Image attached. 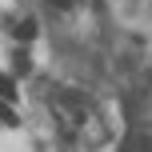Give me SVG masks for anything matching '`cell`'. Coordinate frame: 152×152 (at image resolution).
<instances>
[{
  "instance_id": "obj_1",
  "label": "cell",
  "mask_w": 152,
  "mask_h": 152,
  "mask_svg": "<svg viewBox=\"0 0 152 152\" xmlns=\"http://www.w3.org/2000/svg\"><path fill=\"white\" fill-rule=\"evenodd\" d=\"M52 112H56V120H60V128H64V132H72L76 124L84 120V104H80L76 96H68V92L52 100Z\"/></svg>"
},
{
  "instance_id": "obj_2",
  "label": "cell",
  "mask_w": 152,
  "mask_h": 152,
  "mask_svg": "<svg viewBox=\"0 0 152 152\" xmlns=\"http://www.w3.org/2000/svg\"><path fill=\"white\" fill-rule=\"evenodd\" d=\"M0 100H16V80L8 72H0Z\"/></svg>"
},
{
  "instance_id": "obj_3",
  "label": "cell",
  "mask_w": 152,
  "mask_h": 152,
  "mask_svg": "<svg viewBox=\"0 0 152 152\" xmlns=\"http://www.w3.org/2000/svg\"><path fill=\"white\" fill-rule=\"evenodd\" d=\"M12 72H16V76H28V72H32L28 52H16V56H12Z\"/></svg>"
},
{
  "instance_id": "obj_4",
  "label": "cell",
  "mask_w": 152,
  "mask_h": 152,
  "mask_svg": "<svg viewBox=\"0 0 152 152\" xmlns=\"http://www.w3.org/2000/svg\"><path fill=\"white\" fill-rule=\"evenodd\" d=\"M16 36H20V40H32V36H36V20L28 16L24 24H16Z\"/></svg>"
},
{
  "instance_id": "obj_5",
  "label": "cell",
  "mask_w": 152,
  "mask_h": 152,
  "mask_svg": "<svg viewBox=\"0 0 152 152\" xmlns=\"http://www.w3.org/2000/svg\"><path fill=\"white\" fill-rule=\"evenodd\" d=\"M0 124H16V112L8 108V100H0Z\"/></svg>"
},
{
  "instance_id": "obj_6",
  "label": "cell",
  "mask_w": 152,
  "mask_h": 152,
  "mask_svg": "<svg viewBox=\"0 0 152 152\" xmlns=\"http://www.w3.org/2000/svg\"><path fill=\"white\" fill-rule=\"evenodd\" d=\"M52 4H56V8H72V0H52Z\"/></svg>"
}]
</instances>
